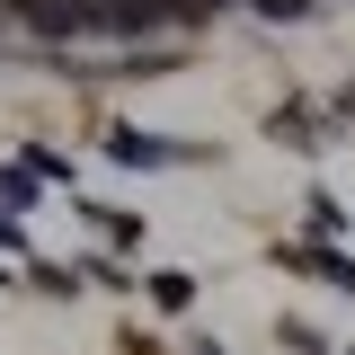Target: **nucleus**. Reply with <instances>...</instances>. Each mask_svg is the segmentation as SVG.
<instances>
[{
  "label": "nucleus",
  "instance_id": "2",
  "mask_svg": "<svg viewBox=\"0 0 355 355\" xmlns=\"http://www.w3.org/2000/svg\"><path fill=\"white\" fill-rule=\"evenodd\" d=\"M36 187H44V178L18 160V169H0V205H9V214H27V205H36Z\"/></svg>",
  "mask_w": 355,
  "mask_h": 355
},
{
  "label": "nucleus",
  "instance_id": "1",
  "mask_svg": "<svg viewBox=\"0 0 355 355\" xmlns=\"http://www.w3.org/2000/svg\"><path fill=\"white\" fill-rule=\"evenodd\" d=\"M107 151H116V160H125V169H178V160H196V151H187V142H160V133H107Z\"/></svg>",
  "mask_w": 355,
  "mask_h": 355
}]
</instances>
